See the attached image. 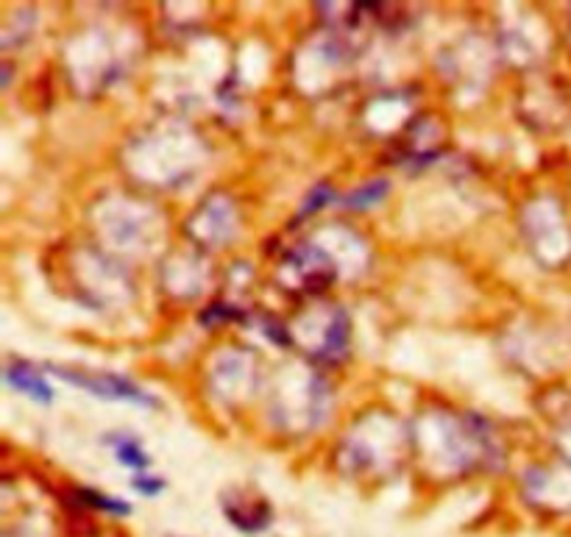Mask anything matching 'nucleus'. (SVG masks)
<instances>
[{"label":"nucleus","instance_id":"423d86ee","mask_svg":"<svg viewBox=\"0 0 571 537\" xmlns=\"http://www.w3.org/2000/svg\"><path fill=\"white\" fill-rule=\"evenodd\" d=\"M385 195H388V182H371L362 190H357V193H351L349 199H343V204L349 206V210H368V206H373L377 201L385 199Z\"/></svg>","mask_w":571,"mask_h":537},{"label":"nucleus","instance_id":"0eeeda50","mask_svg":"<svg viewBox=\"0 0 571 537\" xmlns=\"http://www.w3.org/2000/svg\"><path fill=\"white\" fill-rule=\"evenodd\" d=\"M345 337H349V321L345 315H338L332 323V332H329L327 340V351L329 354H340L345 348Z\"/></svg>","mask_w":571,"mask_h":537},{"label":"nucleus","instance_id":"7ed1b4c3","mask_svg":"<svg viewBox=\"0 0 571 537\" xmlns=\"http://www.w3.org/2000/svg\"><path fill=\"white\" fill-rule=\"evenodd\" d=\"M223 513L232 520V526H238L246 535H257V531H266L271 526V504L257 501L254 507H238L234 501H221Z\"/></svg>","mask_w":571,"mask_h":537},{"label":"nucleus","instance_id":"39448f33","mask_svg":"<svg viewBox=\"0 0 571 537\" xmlns=\"http://www.w3.org/2000/svg\"><path fill=\"white\" fill-rule=\"evenodd\" d=\"M76 496H79L81 504H87V507H92V509H101V513L120 515V518H126V515L131 513V507L126 501L107 496V493H101V490H92V487H81V490H76Z\"/></svg>","mask_w":571,"mask_h":537},{"label":"nucleus","instance_id":"f03ea898","mask_svg":"<svg viewBox=\"0 0 571 537\" xmlns=\"http://www.w3.org/2000/svg\"><path fill=\"white\" fill-rule=\"evenodd\" d=\"M7 382L12 385V391L26 393L29 398H34L37 404L48 407L53 402V391L46 379L40 376V371H34L26 363H9L7 365Z\"/></svg>","mask_w":571,"mask_h":537},{"label":"nucleus","instance_id":"6e6552de","mask_svg":"<svg viewBox=\"0 0 571 537\" xmlns=\"http://www.w3.org/2000/svg\"><path fill=\"white\" fill-rule=\"evenodd\" d=\"M131 487H134L140 496H157V493L164 490V482L157 479V476H148V474H134L131 476Z\"/></svg>","mask_w":571,"mask_h":537},{"label":"nucleus","instance_id":"1a4fd4ad","mask_svg":"<svg viewBox=\"0 0 571 537\" xmlns=\"http://www.w3.org/2000/svg\"><path fill=\"white\" fill-rule=\"evenodd\" d=\"M329 201H334V193L327 188V184H318V188L310 193V199L304 201V206H301V215H310V212L323 210V204H329Z\"/></svg>","mask_w":571,"mask_h":537},{"label":"nucleus","instance_id":"20e7f679","mask_svg":"<svg viewBox=\"0 0 571 537\" xmlns=\"http://www.w3.org/2000/svg\"><path fill=\"white\" fill-rule=\"evenodd\" d=\"M103 440L114 448V457H118L126 468L134 470V474H142V470L151 465V457L146 454V448H142L140 440H134L131 435H107Z\"/></svg>","mask_w":571,"mask_h":537},{"label":"nucleus","instance_id":"f257e3e1","mask_svg":"<svg viewBox=\"0 0 571 537\" xmlns=\"http://www.w3.org/2000/svg\"><path fill=\"white\" fill-rule=\"evenodd\" d=\"M51 374H57L59 379H64L68 385L79 387V391H87L92 393V396L98 398H107V402H134V404H142V407H157V402H153L148 393H142L140 387L131 385L129 379H123V376H114V374H87V371H73V368H57L53 365Z\"/></svg>","mask_w":571,"mask_h":537}]
</instances>
